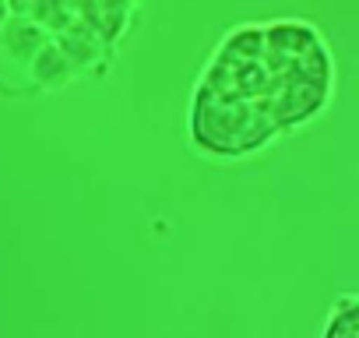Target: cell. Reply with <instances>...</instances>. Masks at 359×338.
Segmentation results:
<instances>
[{"label": "cell", "mask_w": 359, "mask_h": 338, "mask_svg": "<svg viewBox=\"0 0 359 338\" xmlns=\"http://www.w3.org/2000/svg\"><path fill=\"white\" fill-rule=\"evenodd\" d=\"M198 92L247 106L275 134L313 120L334 92V57L303 18L236 25L201 71Z\"/></svg>", "instance_id": "cell-1"}, {"label": "cell", "mask_w": 359, "mask_h": 338, "mask_svg": "<svg viewBox=\"0 0 359 338\" xmlns=\"http://www.w3.org/2000/svg\"><path fill=\"white\" fill-rule=\"evenodd\" d=\"M320 338H359V299H355L352 292H345V296L331 306Z\"/></svg>", "instance_id": "cell-2"}]
</instances>
